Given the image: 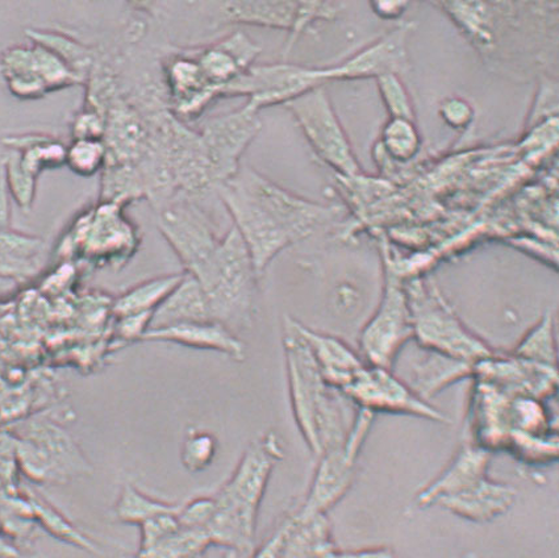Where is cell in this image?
<instances>
[{"mask_svg":"<svg viewBox=\"0 0 559 558\" xmlns=\"http://www.w3.org/2000/svg\"><path fill=\"white\" fill-rule=\"evenodd\" d=\"M216 194L233 217L259 277L282 250L342 214V209L308 201L252 168H240L233 179L218 186Z\"/></svg>","mask_w":559,"mask_h":558,"instance_id":"cell-1","label":"cell"},{"mask_svg":"<svg viewBox=\"0 0 559 558\" xmlns=\"http://www.w3.org/2000/svg\"><path fill=\"white\" fill-rule=\"evenodd\" d=\"M284 351L295 422L310 451L320 458L342 446L349 432L352 423L346 422V397L325 382L290 317L284 320Z\"/></svg>","mask_w":559,"mask_h":558,"instance_id":"cell-2","label":"cell"},{"mask_svg":"<svg viewBox=\"0 0 559 558\" xmlns=\"http://www.w3.org/2000/svg\"><path fill=\"white\" fill-rule=\"evenodd\" d=\"M284 459L278 436L273 432L253 442L236 470L216 494L215 512L207 531L212 543L248 555L254 547L260 507L276 464Z\"/></svg>","mask_w":559,"mask_h":558,"instance_id":"cell-3","label":"cell"},{"mask_svg":"<svg viewBox=\"0 0 559 558\" xmlns=\"http://www.w3.org/2000/svg\"><path fill=\"white\" fill-rule=\"evenodd\" d=\"M194 277L207 297L211 316L237 333L252 322L259 275L248 248L233 226Z\"/></svg>","mask_w":559,"mask_h":558,"instance_id":"cell-4","label":"cell"},{"mask_svg":"<svg viewBox=\"0 0 559 558\" xmlns=\"http://www.w3.org/2000/svg\"><path fill=\"white\" fill-rule=\"evenodd\" d=\"M407 295L414 339L421 348L472 365L493 358L491 346L467 329L436 288L416 282Z\"/></svg>","mask_w":559,"mask_h":558,"instance_id":"cell-5","label":"cell"},{"mask_svg":"<svg viewBox=\"0 0 559 558\" xmlns=\"http://www.w3.org/2000/svg\"><path fill=\"white\" fill-rule=\"evenodd\" d=\"M16 458L22 471L38 484H67L92 476L93 465L73 436L48 418H35L16 427Z\"/></svg>","mask_w":559,"mask_h":558,"instance_id":"cell-6","label":"cell"},{"mask_svg":"<svg viewBox=\"0 0 559 558\" xmlns=\"http://www.w3.org/2000/svg\"><path fill=\"white\" fill-rule=\"evenodd\" d=\"M285 106L298 121L308 144L321 162L346 179L362 175L348 134L334 111L324 85L310 90Z\"/></svg>","mask_w":559,"mask_h":558,"instance_id":"cell-7","label":"cell"},{"mask_svg":"<svg viewBox=\"0 0 559 558\" xmlns=\"http://www.w3.org/2000/svg\"><path fill=\"white\" fill-rule=\"evenodd\" d=\"M374 416L358 408L343 444L320 455L310 491L298 510L300 517L325 515L349 491L356 477L359 453L368 439Z\"/></svg>","mask_w":559,"mask_h":558,"instance_id":"cell-8","label":"cell"},{"mask_svg":"<svg viewBox=\"0 0 559 558\" xmlns=\"http://www.w3.org/2000/svg\"><path fill=\"white\" fill-rule=\"evenodd\" d=\"M411 339L414 327L407 290L394 273H389L378 309L359 333V348L366 364L393 370Z\"/></svg>","mask_w":559,"mask_h":558,"instance_id":"cell-9","label":"cell"},{"mask_svg":"<svg viewBox=\"0 0 559 558\" xmlns=\"http://www.w3.org/2000/svg\"><path fill=\"white\" fill-rule=\"evenodd\" d=\"M325 68L295 63H261L236 79L224 92V98L247 96V107L259 112L262 108L286 105L310 90L325 85Z\"/></svg>","mask_w":559,"mask_h":558,"instance_id":"cell-10","label":"cell"},{"mask_svg":"<svg viewBox=\"0 0 559 558\" xmlns=\"http://www.w3.org/2000/svg\"><path fill=\"white\" fill-rule=\"evenodd\" d=\"M342 393L357 408L371 414L415 416L430 422L451 423L448 416L403 382L393 370L366 364Z\"/></svg>","mask_w":559,"mask_h":558,"instance_id":"cell-11","label":"cell"},{"mask_svg":"<svg viewBox=\"0 0 559 558\" xmlns=\"http://www.w3.org/2000/svg\"><path fill=\"white\" fill-rule=\"evenodd\" d=\"M158 228L182 262L185 273L195 275L211 259L221 237H217L204 211L195 199L177 195L157 210Z\"/></svg>","mask_w":559,"mask_h":558,"instance_id":"cell-12","label":"cell"},{"mask_svg":"<svg viewBox=\"0 0 559 558\" xmlns=\"http://www.w3.org/2000/svg\"><path fill=\"white\" fill-rule=\"evenodd\" d=\"M344 9L332 2H228L221 4L224 23L285 29L288 37L285 59L299 36L319 21H332Z\"/></svg>","mask_w":559,"mask_h":558,"instance_id":"cell-13","label":"cell"},{"mask_svg":"<svg viewBox=\"0 0 559 558\" xmlns=\"http://www.w3.org/2000/svg\"><path fill=\"white\" fill-rule=\"evenodd\" d=\"M262 123L259 112L247 106L239 111L217 115L205 119L198 131L218 186L239 173L240 159L260 133Z\"/></svg>","mask_w":559,"mask_h":558,"instance_id":"cell-14","label":"cell"},{"mask_svg":"<svg viewBox=\"0 0 559 558\" xmlns=\"http://www.w3.org/2000/svg\"><path fill=\"white\" fill-rule=\"evenodd\" d=\"M163 70L169 110L183 123L202 117L212 102L222 98L221 92L205 79L191 49L167 57Z\"/></svg>","mask_w":559,"mask_h":558,"instance_id":"cell-15","label":"cell"},{"mask_svg":"<svg viewBox=\"0 0 559 558\" xmlns=\"http://www.w3.org/2000/svg\"><path fill=\"white\" fill-rule=\"evenodd\" d=\"M409 24L389 32L336 67L325 68L328 81L381 79L401 75L408 68L407 36Z\"/></svg>","mask_w":559,"mask_h":558,"instance_id":"cell-16","label":"cell"},{"mask_svg":"<svg viewBox=\"0 0 559 558\" xmlns=\"http://www.w3.org/2000/svg\"><path fill=\"white\" fill-rule=\"evenodd\" d=\"M491 454L481 446L465 444L454 454L439 476L417 494L415 502L420 509L436 506L439 500L454 496L488 476Z\"/></svg>","mask_w":559,"mask_h":558,"instance_id":"cell-17","label":"cell"},{"mask_svg":"<svg viewBox=\"0 0 559 558\" xmlns=\"http://www.w3.org/2000/svg\"><path fill=\"white\" fill-rule=\"evenodd\" d=\"M141 340L143 342H165L188 346V348L214 351L240 363L246 360L247 356L246 343L228 327L215 322V320L151 329L146 331Z\"/></svg>","mask_w":559,"mask_h":558,"instance_id":"cell-18","label":"cell"},{"mask_svg":"<svg viewBox=\"0 0 559 558\" xmlns=\"http://www.w3.org/2000/svg\"><path fill=\"white\" fill-rule=\"evenodd\" d=\"M516 497L515 487L487 476L467 489L439 500L436 506L466 521L487 523L507 514L515 504Z\"/></svg>","mask_w":559,"mask_h":558,"instance_id":"cell-19","label":"cell"},{"mask_svg":"<svg viewBox=\"0 0 559 558\" xmlns=\"http://www.w3.org/2000/svg\"><path fill=\"white\" fill-rule=\"evenodd\" d=\"M300 336L310 348L314 361L331 388L343 391L355 380L366 363L342 339L308 329L295 320Z\"/></svg>","mask_w":559,"mask_h":558,"instance_id":"cell-20","label":"cell"},{"mask_svg":"<svg viewBox=\"0 0 559 558\" xmlns=\"http://www.w3.org/2000/svg\"><path fill=\"white\" fill-rule=\"evenodd\" d=\"M212 319L207 297L199 282L185 273L175 290L153 312L151 329H163L191 322H209ZM150 329V330H151Z\"/></svg>","mask_w":559,"mask_h":558,"instance_id":"cell-21","label":"cell"},{"mask_svg":"<svg viewBox=\"0 0 559 558\" xmlns=\"http://www.w3.org/2000/svg\"><path fill=\"white\" fill-rule=\"evenodd\" d=\"M337 551L325 515L290 517L282 558H336Z\"/></svg>","mask_w":559,"mask_h":558,"instance_id":"cell-22","label":"cell"},{"mask_svg":"<svg viewBox=\"0 0 559 558\" xmlns=\"http://www.w3.org/2000/svg\"><path fill=\"white\" fill-rule=\"evenodd\" d=\"M4 83L10 92L23 99L41 98L48 93L38 73L35 47H14L0 56Z\"/></svg>","mask_w":559,"mask_h":558,"instance_id":"cell-23","label":"cell"},{"mask_svg":"<svg viewBox=\"0 0 559 558\" xmlns=\"http://www.w3.org/2000/svg\"><path fill=\"white\" fill-rule=\"evenodd\" d=\"M43 249L37 237L0 230V277H31L40 265Z\"/></svg>","mask_w":559,"mask_h":558,"instance_id":"cell-24","label":"cell"},{"mask_svg":"<svg viewBox=\"0 0 559 558\" xmlns=\"http://www.w3.org/2000/svg\"><path fill=\"white\" fill-rule=\"evenodd\" d=\"M474 373V365L428 352L426 360L416 365L413 388L423 400L439 393L462 377Z\"/></svg>","mask_w":559,"mask_h":558,"instance_id":"cell-25","label":"cell"},{"mask_svg":"<svg viewBox=\"0 0 559 558\" xmlns=\"http://www.w3.org/2000/svg\"><path fill=\"white\" fill-rule=\"evenodd\" d=\"M183 277L185 272L160 275V277L141 282L115 300V316L121 318L156 311Z\"/></svg>","mask_w":559,"mask_h":558,"instance_id":"cell-26","label":"cell"},{"mask_svg":"<svg viewBox=\"0 0 559 558\" xmlns=\"http://www.w3.org/2000/svg\"><path fill=\"white\" fill-rule=\"evenodd\" d=\"M181 504L165 502L145 492L140 491L138 487L126 484L121 487L117 503L114 506V515L117 521L124 524L140 525L150 521V519L167 514V512H177Z\"/></svg>","mask_w":559,"mask_h":558,"instance_id":"cell-27","label":"cell"},{"mask_svg":"<svg viewBox=\"0 0 559 558\" xmlns=\"http://www.w3.org/2000/svg\"><path fill=\"white\" fill-rule=\"evenodd\" d=\"M211 543L209 531L181 527L173 534L139 548L134 558H195Z\"/></svg>","mask_w":559,"mask_h":558,"instance_id":"cell-28","label":"cell"},{"mask_svg":"<svg viewBox=\"0 0 559 558\" xmlns=\"http://www.w3.org/2000/svg\"><path fill=\"white\" fill-rule=\"evenodd\" d=\"M515 355L523 361L556 369L557 345L555 318L551 317V313H545L536 325L525 333L515 349Z\"/></svg>","mask_w":559,"mask_h":558,"instance_id":"cell-29","label":"cell"},{"mask_svg":"<svg viewBox=\"0 0 559 558\" xmlns=\"http://www.w3.org/2000/svg\"><path fill=\"white\" fill-rule=\"evenodd\" d=\"M31 40L59 56L73 72L85 81L92 70L94 55L85 45L57 32L27 31Z\"/></svg>","mask_w":559,"mask_h":558,"instance_id":"cell-30","label":"cell"},{"mask_svg":"<svg viewBox=\"0 0 559 558\" xmlns=\"http://www.w3.org/2000/svg\"><path fill=\"white\" fill-rule=\"evenodd\" d=\"M32 497L34 498H31V506L34 507L38 521L41 522L45 530L49 531L51 535L59 538V541L74 545L76 548L90 551V554L102 555L98 544L94 543L92 538L70 523L47 500H44L40 496Z\"/></svg>","mask_w":559,"mask_h":558,"instance_id":"cell-31","label":"cell"},{"mask_svg":"<svg viewBox=\"0 0 559 558\" xmlns=\"http://www.w3.org/2000/svg\"><path fill=\"white\" fill-rule=\"evenodd\" d=\"M107 147L105 140L74 139L67 147L66 164L75 175L90 177L105 168Z\"/></svg>","mask_w":559,"mask_h":558,"instance_id":"cell-32","label":"cell"},{"mask_svg":"<svg viewBox=\"0 0 559 558\" xmlns=\"http://www.w3.org/2000/svg\"><path fill=\"white\" fill-rule=\"evenodd\" d=\"M217 453V440L214 435L205 431H191L182 444V465L190 473L207 470L214 463Z\"/></svg>","mask_w":559,"mask_h":558,"instance_id":"cell-33","label":"cell"},{"mask_svg":"<svg viewBox=\"0 0 559 558\" xmlns=\"http://www.w3.org/2000/svg\"><path fill=\"white\" fill-rule=\"evenodd\" d=\"M383 141L391 156L396 159L413 158L419 151L420 140L414 121L404 119H391L384 128Z\"/></svg>","mask_w":559,"mask_h":558,"instance_id":"cell-34","label":"cell"},{"mask_svg":"<svg viewBox=\"0 0 559 558\" xmlns=\"http://www.w3.org/2000/svg\"><path fill=\"white\" fill-rule=\"evenodd\" d=\"M36 177L24 170L19 157L10 156L5 158V185H8L10 195L15 199L17 206L29 211L34 204Z\"/></svg>","mask_w":559,"mask_h":558,"instance_id":"cell-35","label":"cell"},{"mask_svg":"<svg viewBox=\"0 0 559 558\" xmlns=\"http://www.w3.org/2000/svg\"><path fill=\"white\" fill-rule=\"evenodd\" d=\"M377 81L391 119L415 121L413 104L400 75H383Z\"/></svg>","mask_w":559,"mask_h":558,"instance_id":"cell-36","label":"cell"},{"mask_svg":"<svg viewBox=\"0 0 559 558\" xmlns=\"http://www.w3.org/2000/svg\"><path fill=\"white\" fill-rule=\"evenodd\" d=\"M214 497H199L181 506L178 511L179 523L182 527L207 530L215 512Z\"/></svg>","mask_w":559,"mask_h":558,"instance_id":"cell-37","label":"cell"},{"mask_svg":"<svg viewBox=\"0 0 559 558\" xmlns=\"http://www.w3.org/2000/svg\"><path fill=\"white\" fill-rule=\"evenodd\" d=\"M181 509V507H179ZM179 511V510H178ZM177 512H167L150 519L140 525V548L150 547V545L160 541V538L173 534L182 525L179 523Z\"/></svg>","mask_w":559,"mask_h":558,"instance_id":"cell-38","label":"cell"},{"mask_svg":"<svg viewBox=\"0 0 559 558\" xmlns=\"http://www.w3.org/2000/svg\"><path fill=\"white\" fill-rule=\"evenodd\" d=\"M288 527H290V518H287L281 527L276 529L274 534L254 551L250 558H282L287 537Z\"/></svg>","mask_w":559,"mask_h":558,"instance_id":"cell-39","label":"cell"},{"mask_svg":"<svg viewBox=\"0 0 559 558\" xmlns=\"http://www.w3.org/2000/svg\"><path fill=\"white\" fill-rule=\"evenodd\" d=\"M241 551L216 543H210L195 558H242Z\"/></svg>","mask_w":559,"mask_h":558,"instance_id":"cell-40","label":"cell"},{"mask_svg":"<svg viewBox=\"0 0 559 558\" xmlns=\"http://www.w3.org/2000/svg\"><path fill=\"white\" fill-rule=\"evenodd\" d=\"M8 185L0 179V230L10 229L11 226V202Z\"/></svg>","mask_w":559,"mask_h":558,"instance_id":"cell-41","label":"cell"},{"mask_svg":"<svg viewBox=\"0 0 559 558\" xmlns=\"http://www.w3.org/2000/svg\"><path fill=\"white\" fill-rule=\"evenodd\" d=\"M371 8L379 16L394 19L401 16L408 4L406 2H377L372 3Z\"/></svg>","mask_w":559,"mask_h":558,"instance_id":"cell-42","label":"cell"},{"mask_svg":"<svg viewBox=\"0 0 559 558\" xmlns=\"http://www.w3.org/2000/svg\"><path fill=\"white\" fill-rule=\"evenodd\" d=\"M460 558H481V557L477 554H474V551H467V554L462 555Z\"/></svg>","mask_w":559,"mask_h":558,"instance_id":"cell-43","label":"cell"},{"mask_svg":"<svg viewBox=\"0 0 559 558\" xmlns=\"http://www.w3.org/2000/svg\"><path fill=\"white\" fill-rule=\"evenodd\" d=\"M4 82L2 62H0V83Z\"/></svg>","mask_w":559,"mask_h":558,"instance_id":"cell-44","label":"cell"},{"mask_svg":"<svg viewBox=\"0 0 559 558\" xmlns=\"http://www.w3.org/2000/svg\"><path fill=\"white\" fill-rule=\"evenodd\" d=\"M119 558H134V556H132V555H121V556H119Z\"/></svg>","mask_w":559,"mask_h":558,"instance_id":"cell-45","label":"cell"}]
</instances>
